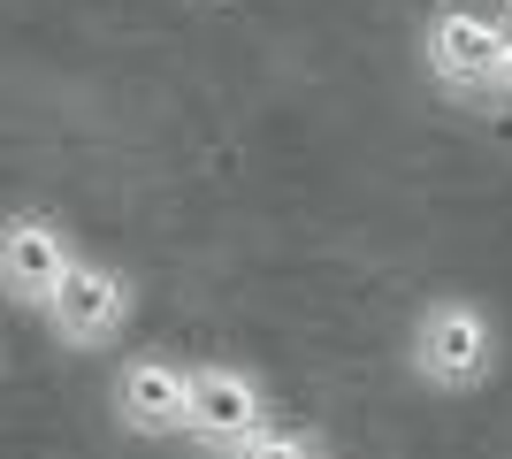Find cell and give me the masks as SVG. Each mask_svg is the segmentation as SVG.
Returning a JSON list of instances; mask_svg holds the SVG:
<instances>
[{"instance_id": "ba28073f", "label": "cell", "mask_w": 512, "mask_h": 459, "mask_svg": "<svg viewBox=\"0 0 512 459\" xmlns=\"http://www.w3.org/2000/svg\"><path fill=\"white\" fill-rule=\"evenodd\" d=\"M490 100L512 108V23H505V46H497V62H490Z\"/></svg>"}, {"instance_id": "8992f818", "label": "cell", "mask_w": 512, "mask_h": 459, "mask_svg": "<svg viewBox=\"0 0 512 459\" xmlns=\"http://www.w3.org/2000/svg\"><path fill=\"white\" fill-rule=\"evenodd\" d=\"M107 406L130 437H184V406H192V360H169V352H130L115 383H107Z\"/></svg>"}, {"instance_id": "7a4b0ae2", "label": "cell", "mask_w": 512, "mask_h": 459, "mask_svg": "<svg viewBox=\"0 0 512 459\" xmlns=\"http://www.w3.org/2000/svg\"><path fill=\"white\" fill-rule=\"evenodd\" d=\"M276 421V398L253 368L237 360H192V406H184V437L207 459H237L245 444Z\"/></svg>"}, {"instance_id": "5b68a950", "label": "cell", "mask_w": 512, "mask_h": 459, "mask_svg": "<svg viewBox=\"0 0 512 459\" xmlns=\"http://www.w3.org/2000/svg\"><path fill=\"white\" fill-rule=\"evenodd\" d=\"M69 268H77V238H69L54 215H39V207L0 215V299H16V306L39 314V306L62 291Z\"/></svg>"}, {"instance_id": "6da1fadb", "label": "cell", "mask_w": 512, "mask_h": 459, "mask_svg": "<svg viewBox=\"0 0 512 459\" xmlns=\"http://www.w3.org/2000/svg\"><path fill=\"white\" fill-rule=\"evenodd\" d=\"M406 368L421 375L428 391H444V398L482 391V383L497 375V322H490V306H474V299H428L421 314H413Z\"/></svg>"}, {"instance_id": "3957f363", "label": "cell", "mask_w": 512, "mask_h": 459, "mask_svg": "<svg viewBox=\"0 0 512 459\" xmlns=\"http://www.w3.org/2000/svg\"><path fill=\"white\" fill-rule=\"evenodd\" d=\"M39 314H46V329H54V345H69V352H107V345H123L130 314H138V284H130L115 261L77 253V268L62 276V291H54Z\"/></svg>"}, {"instance_id": "277c9868", "label": "cell", "mask_w": 512, "mask_h": 459, "mask_svg": "<svg viewBox=\"0 0 512 459\" xmlns=\"http://www.w3.org/2000/svg\"><path fill=\"white\" fill-rule=\"evenodd\" d=\"M505 46V23L482 8H436L421 23V69L451 100H490V62Z\"/></svg>"}, {"instance_id": "52a82bcc", "label": "cell", "mask_w": 512, "mask_h": 459, "mask_svg": "<svg viewBox=\"0 0 512 459\" xmlns=\"http://www.w3.org/2000/svg\"><path fill=\"white\" fill-rule=\"evenodd\" d=\"M237 459H329V444H321L314 429H291V421H268V429H260V437L245 444Z\"/></svg>"}]
</instances>
